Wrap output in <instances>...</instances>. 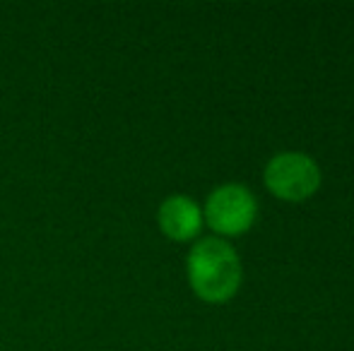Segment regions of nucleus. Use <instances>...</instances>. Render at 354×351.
Returning <instances> with one entry per match:
<instances>
[{
  "mask_svg": "<svg viewBox=\"0 0 354 351\" xmlns=\"http://www.w3.org/2000/svg\"><path fill=\"white\" fill-rule=\"evenodd\" d=\"M191 289L207 303H224L241 286V260L232 243L217 236L201 239L186 258Z\"/></svg>",
  "mask_w": 354,
  "mask_h": 351,
  "instance_id": "1",
  "label": "nucleus"
},
{
  "mask_svg": "<svg viewBox=\"0 0 354 351\" xmlns=\"http://www.w3.org/2000/svg\"><path fill=\"white\" fill-rule=\"evenodd\" d=\"M258 202L253 192L241 183H224L214 188L205 200L203 221L219 236H241L256 221Z\"/></svg>",
  "mask_w": 354,
  "mask_h": 351,
  "instance_id": "2",
  "label": "nucleus"
},
{
  "mask_svg": "<svg viewBox=\"0 0 354 351\" xmlns=\"http://www.w3.org/2000/svg\"><path fill=\"white\" fill-rule=\"evenodd\" d=\"M159 229L171 241H191L203 229V210L188 195H169L157 212Z\"/></svg>",
  "mask_w": 354,
  "mask_h": 351,
  "instance_id": "4",
  "label": "nucleus"
},
{
  "mask_svg": "<svg viewBox=\"0 0 354 351\" xmlns=\"http://www.w3.org/2000/svg\"><path fill=\"white\" fill-rule=\"evenodd\" d=\"M266 185L275 197L287 202L308 200L321 188V169L308 154L282 152L275 154L266 166Z\"/></svg>",
  "mask_w": 354,
  "mask_h": 351,
  "instance_id": "3",
  "label": "nucleus"
}]
</instances>
